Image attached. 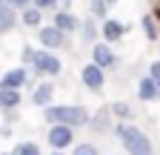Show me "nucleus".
<instances>
[{
	"mask_svg": "<svg viewBox=\"0 0 160 155\" xmlns=\"http://www.w3.org/2000/svg\"><path fill=\"white\" fill-rule=\"evenodd\" d=\"M117 135L123 138V144H126V149L132 155H152V144H149V138L140 129H134V126H117Z\"/></svg>",
	"mask_w": 160,
	"mask_h": 155,
	"instance_id": "nucleus-1",
	"label": "nucleus"
},
{
	"mask_svg": "<svg viewBox=\"0 0 160 155\" xmlns=\"http://www.w3.org/2000/svg\"><path fill=\"white\" fill-rule=\"evenodd\" d=\"M46 118L57 121V124H66V126H83L89 115L80 106H52V109H46Z\"/></svg>",
	"mask_w": 160,
	"mask_h": 155,
	"instance_id": "nucleus-2",
	"label": "nucleus"
},
{
	"mask_svg": "<svg viewBox=\"0 0 160 155\" xmlns=\"http://www.w3.org/2000/svg\"><path fill=\"white\" fill-rule=\"evenodd\" d=\"M34 66H37V72H46V75H54V72H60V61H57L54 55H46V52L34 55Z\"/></svg>",
	"mask_w": 160,
	"mask_h": 155,
	"instance_id": "nucleus-3",
	"label": "nucleus"
},
{
	"mask_svg": "<svg viewBox=\"0 0 160 155\" xmlns=\"http://www.w3.org/2000/svg\"><path fill=\"white\" fill-rule=\"evenodd\" d=\"M49 141H52V147H66L69 141H72V129L69 126H54L52 132H49Z\"/></svg>",
	"mask_w": 160,
	"mask_h": 155,
	"instance_id": "nucleus-4",
	"label": "nucleus"
},
{
	"mask_svg": "<svg viewBox=\"0 0 160 155\" xmlns=\"http://www.w3.org/2000/svg\"><path fill=\"white\" fill-rule=\"evenodd\" d=\"M83 83L89 89H100V86H103V72H100L97 66H86L83 69Z\"/></svg>",
	"mask_w": 160,
	"mask_h": 155,
	"instance_id": "nucleus-5",
	"label": "nucleus"
},
{
	"mask_svg": "<svg viewBox=\"0 0 160 155\" xmlns=\"http://www.w3.org/2000/svg\"><path fill=\"white\" fill-rule=\"evenodd\" d=\"M40 40L46 46H60L63 43V32L60 29H40Z\"/></svg>",
	"mask_w": 160,
	"mask_h": 155,
	"instance_id": "nucleus-6",
	"label": "nucleus"
},
{
	"mask_svg": "<svg viewBox=\"0 0 160 155\" xmlns=\"http://www.w3.org/2000/svg\"><path fill=\"white\" fill-rule=\"evenodd\" d=\"M12 26H14V12L0 0V32H9Z\"/></svg>",
	"mask_w": 160,
	"mask_h": 155,
	"instance_id": "nucleus-7",
	"label": "nucleus"
},
{
	"mask_svg": "<svg viewBox=\"0 0 160 155\" xmlns=\"http://www.w3.org/2000/svg\"><path fill=\"white\" fill-rule=\"evenodd\" d=\"M26 81V75H23V69H14V72H9L6 78H3V89H14V86H20Z\"/></svg>",
	"mask_w": 160,
	"mask_h": 155,
	"instance_id": "nucleus-8",
	"label": "nucleus"
},
{
	"mask_svg": "<svg viewBox=\"0 0 160 155\" xmlns=\"http://www.w3.org/2000/svg\"><path fill=\"white\" fill-rule=\"evenodd\" d=\"M157 86L152 83V81H140V98H143V101H154L157 98Z\"/></svg>",
	"mask_w": 160,
	"mask_h": 155,
	"instance_id": "nucleus-9",
	"label": "nucleus"
},
{
	"mask_svg": "<svg viewBox=\"0 0 160 155\" xmlns=\"http://www.w3.org/2000/svg\"><path fill=\"white\" fill-rule=\"evenodd\" d=\"M103 35L109 37V40H117V37L123 35V23H117V20H109V23L103 26Z\"/></svg>",
	"mask_w": 160,
	"mask_h": 155,
	"instance_id": "nucleus-10",
	"label": "nucleus"
},
{
	"mask_svg": "<svg viewBox=\"0 0 160 155\" xmlns=\"http://www.w3.org/2000/svg\"><path fill=\"white\" fill-rule=\"evenodd\" d=\"M94 61H97V69L100 66H109L112 63V52L106 46H94Z\"/></svg>",
	"mask_w": 160,
	"mask_h": 155,
	"instance_id": "nucleus-11",
	"label": "nucleus"
},
{
	"mask_svg": "<svg viewBox=\"0 0 160 155\" xmlns=\"http://www.w3.org/2000/svg\"><path fill=\"white\" fill-rule=\"evenodd\" d=\"M20 101V95L14 89H0V106H14Z\"/></svg>",
	"mask_w": 160,
	"mask_h": 155,
	"instance_id": "nucleus-12",
	"label": "nucleus"
},
{
	"mask_svg": "<svg viewBox=\"0 0 160 155\" xmlns=\"http://www.w3.org/2000/svg\"><path fill=\"white\" fill-rule=\"evenodd\" d=\"M49 98H52V86H49V83L37 86V92H34V104H46Z\"/></svg>",
	"mask_w": 160,
	"mask_h": 155,
	"instance_id": "nucleus-13",
	"label": "nucleus"
},
{
	"mask_svg": "<svg viewBox=\"0 0 160 155\" xmlns=\"http://www.w3.org/2000/svg\"><path fill=\"white\" fill-rule=\"evenodd\" d=\"M74 26H77V20H74L72 14H66V12L57 14V29H74Z\"/></svg>",
	"mask_w": 160,
	"mask_h": 155,
	"instance_id": "nucleus-14",
	"label": "nucleus"
},
{
	"mask_svg": "<svg viewBox=\"0 0 160 155\" xmlns=\"http://www.w3.org/2000/svg\"><path fill=\"white\" fill-rule=\"evenodd\" d=\"M23 20H26V23H32V26H34V23H40V12H37V9H26V12H23Z\"/></svg>",
	"mask_w": 160,
	"mask_h": 155,
	"instance_id": "nucleus-15",
	"label": "nucleus"
},
{
	"mask_svg": "<svg viewBox=\"0 0 160 155\" xmlns=\"http://www.w3.org/2000/svg\"><path fill=\"white\" fill-rule=\"evenodd\" d=\"M14 155H37V147H34V144H20V147L14 149Z\"/></svg>",
	"mask_w": 160,
	"mask_h": 155,
	"instance_id": "nucleus-16",
	"label": "nucleus"
},
{
	"mask_svg": "<svg viewBox=\"0 0 160 155\" xmlns=\"http://www.w3.org/2000/svg\"><path fill=\"white\" fill-rule=\"evenodd\" d=\"M143 29H146V35L152 37V40L157 37V29H154V20H152V17H143Z\"/></svg>",
	"mask_w": 160,
	"mask_h": 155,
	"instance_id": "nucleus-17",
	"label": "nucleus"
},
{
	"mask_svg": "<svg viewBox=\"0 0 160 155\" xmlns=\"http://www.w3.org/2000/svg\"><path fill=\"white\" fill-rule=\"evenodd\" d=\"M74 155H97V149H94L92 144H80V147L74 149Z\"/></svg>",
	"mask_w": 160,
	"mask_h": 155,
	"instance_id": "nucleus-18",
	"label": "nucleus"
},
{
	"mask_svg": "<svg viewBox=\"0 0 160 155\" xmlns=\"http://www.w3.org/2000/svg\"><path fill=\"white\" fill-rule=\"evenodd\" d=\"M152 83L160 86V63H152Z\"/></svg>",
	"mask_w": 160,
	"mask_h": 155,
	"instance_id": "nucleus-19",
	"label": "nucleus"
},
{
	"mask_svg": "<svg viewBox=\"0 0 160 155\" xmlns=\"http://www.w3.org/2000/svg\"><path fill=\"white\" fill-rule=\"evenodd\" d=\"M114 115H120V118H126V115H129V106H126V104H114Z\"/></svg>",
	"mask_w": 160,
	"mask_h": 155,
	"instance_id": "nucleus-20",
	"label": "nucleus"
},
{
	"mask_svg": "<svg viewBox=\"0 0 160 155\" xmlns=\"http://www.w3.org/2000/svg\"><path fill=\"white\" fill-rule=\"evenodd\" d=\"M94 126H97V129H106V109H103V112L97 115V121H94Z\"/></svg>",
	"mask_w": 160,
	"mask_h": 155,
	"instance_id": "nucleus-21",
	"label": "nucleus"
},
{
	"mask_svg": "<svg viewBox=\"0 0 160 155\" xmlns=\"http://www.w3.org/2000/svg\"><path fill=\"white\" fill-rule=\"evenodd\" d=\"M92 9H94V14H103V9H106V6H103V0H97V3H94Z\"/></svg>",
	"mask_w": 160,
	"mask_h": 155,
	"instance_id": "nucleus-22",
	"label": "nucleus"
},
{
	"mask_svg": "<svg viewBox=\"0 0 160 155\" xmlns=\"http://www.w3.org/2000/svg\"><path fill=\"white\" fill-rule=\"evenodd\" d=\"M23 61H34V52L32 49H23Z\"/></svg>",
	"mask_w": 160,
	"mask_h": 155,
	"instance_id": "nucleus-23",
	"label": "nucleus"
},
{
	"mask_svg": "<svg viewBox=\"0 0 160 155\" xmlns=\"http://www.w3.org/2000/svg\"><path fill=\"white\" fill-rule=\"evenodd\" d=\"M83 35H86V37H89V40H92V37H94V26H92V23H89V26H86V32H83Z\"/></svg>",
	"mask_w": 160,
	"mask_h": 155,
	"instance_id": "nucleus-24",
	"label": "nucleus"
},
{
	"mask_svg": "<svg viewBox=\"0 0 160 155\" xmlns=\"http://www.w3.org/2000/svg\"><path fill=\"white\" fill-rule=\"evenodd\" d=\"M52 3H54V0H37V6H43V9H46V6H52Z\"/></svg>",
	"mask_w": 160,
	"mask_h": 155,
	"instance_id": "nucleus-25",
	"label": "nucleus"
},
{
	"mask_svg": "<svg viewBox=\"0 0 160 155\" xmlns=\"http://www.w3.org/2000/svg\"><path fill=\"white\" fill-rule=\"evenodd\" d=\"M152 20H160V6H157V12H154V17H152Z\"/></svg>",
	"mask_w": 160,
	"mask_h": 155,
	"instance_id": "nucleus-26",
	"label": "nucleus"
},
{
	"mask_svg": "<svg viewBox=\"0 0 160 155\" xmlns=\"http://www.w3.org/2000/svg\"><path fill=\"white\" fill-rule=\"evenodd\" d=\"M12 3H20V6H23V3H29V0H12Z\"/></svg>",
	"mask_w": 160,
	"mask_h": 155,
	"instance_id": "nucleus-27",
	"label": "nucleus"
},
{
	"mask_svg": "<svg viewBox=\"0 0 160 155\" xmlns=\"http://www.w3.org/2000/svg\"><path fill=\"white\" fill-rule=\"evenodd\" d=\"M57 155H60V152H57Z\"/></svg>",
	"mask_w": 160,
	"mask_h": 155,
	"instance_id": "nucleus-28",
	"label": "nucleus"
}]
</instances>
